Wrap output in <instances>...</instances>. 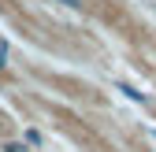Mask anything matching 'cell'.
Segmentation results:
<instances>
[{"instance_id":"1","label":"cell","mask_w":156,"mask_h":152,"mask_svg":"<svg viewBox=\"0 0 156 152\" xmlns=\"http://www.w3.org/2000/svg\"><path fill=\"white\" fill-rule=\"evenodd\" d=\"M56 4H63V8H71V11H82L86 0H56Z\"/></svg>"}]
</instances>
